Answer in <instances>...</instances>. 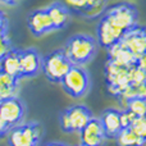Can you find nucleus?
<instances>
[{"label": "nucleus", "mask_w": 146, "mask_h": 146, "mask_svg": "<svg viewBox=\"0 0 146 146\" xmlns=\"http://www.w3.org/2000/svg\"><path fill=\"white\" fill-rule=\"evenodd\" d=\"M63 51L72 66L85 67L98 51V41L90 35L78 33L67 41Z\"/></svg>", "instance_id": "1"}, {"label": "nucleus", "mask_w": 146, "mask_h": 146, "mask_svg": "<svg viewBox=\"0 0 146 146\" xmlns=\"http://www.w3.org/2000/svg\"><path fill=\"white\" fill-rule=\"evenodd\" d=\"M42 127L37 122L19 123L9 129L8 146H38L42 139Z\"/></svg>", "instance_id": "2"}, {"label": "nucleus", "mask_w": 146, "mask_h": 146, "mask_svg": "<svg viewBox=\"0 0 146 146\" xmlns=\"http://www.w3.org/2000/svg\"><path fill=\"white\" fill-rule=\"evenodd\" d=\"M71 67L72 63L66 56L63 49H58L46 54L41 60V71L50 82L54 83H60Z\"/></svg>", "instance_id": "3"}, {"label": "nucleus", "mask_w": 146, "mask_h": 146, "mask_svg": "<svg viewBox=\"0 0 146 146\" xmlns=\"http://www.w3.org/2000/svg\"><path fill=\"white\" fill-rule=\"evenodd\" d=\"M103 17L123 32L137 25L139 13L131 3H118L104 10Z\"/></svg>", "instance_id": "4"}, {"label": "nucleus", "mask_w": 146, "mask_h": 146, "mask_svg": "<svg viewBox=\"0 0 146 146\" xmlns=\"http://www.w3.org/2000/svg\"><path fill=\"white\" fill-rule=\"evenodd\" d=\"M92 111L85 105H73L63 110L59 115V124L63 132H80L92 118Z\"/></svg>", "instance_id": "5"}, {"label": "nucleus", "mask_w": 146, "mask_h": 146, "mask_svg": "<svg viewBox=\"0 0 146 146\" xmlns=\"http://www.w3.org/2000/svg\"><path fill=\"white\" fill-rule=\"evenodd\" d=\"M63 90L74 99L82 98L90 87V76L85 67L72 66L62 80Z\"/></svg>", "instance_id": "6"}, {"label": "nucleus", "mask_w": 146, "mask_h": 146, "mask_svg": "<svg viewBox=\"0 0 146 146\" xmlns=\"http://www.w3.org/2000/svg\"><path fill=\"white\" fill-rule=\"evenodd\" d=\"M25 114L26 106L23 101L17 96L0 101V118L9 127V129L17 124L22 123Z\"/></svg>", "instance_id": "7"}, {"label": "nucleus", "mask_w": 146, "mask_h": 146, "mask_svg": "<svg viewBox=\"0 0 146 146\" xmlns=\"http://www.w3.org/2000/svg\"><path fill=\"white\" fill-rule=\"evenodd\" d=\"M119 45L128 50L135 58H141L146 53V33L142 26H135L123 33Z\"/></svg>", "instance_id": "8"}, {"label": "nucleus", "mask_w": 146, "mask_h": 146, "mask_svg": "<svg viewBox=\"0 0 146 146\" xmlns=\"http://www.w3.org/2000/svg\"><path fill=\"white\" fill-rule=\"evenodd\" d=\"M78 133H80V146H104L108 140L100 119L95 117H92L91 121Z\"/></svg>", "instance_id": "9"}, {"label": "nucleus", "mask_w": 146, "mask_h": 146, "mask_svg": "<svg viewBox=\"0 0 146 146\" xmlns=\"http://www.w3.org/2000/svg\"><path fill=\"white\" fill-rule=\"evenodd\" d=\"M41 60L42 56L37 49L28 48L25 50H19L21 77L30 78L37 76L41 71Z\"/></svg>", "instance_id": "10"}, {"label": "nucleus", "mask_w": 146, "mask_h": 146, "mask_svg": "<svg viewBox=\"0 0 146 146\" xmlns=\"http://www.w3.org/2000/svg\"><path fill=\"white\" fill-rule=\"evenodd\" d=\"M123 33V31L111 25L106 18L101 17L98 25V45L103 46L104 49L111 48L113 45L119 42Z\"/></svg>", "instance_id": "11"}, {"label": "nucleus", "mask_w": 146, "mask_h": 146, "mask_svg": "<svg viewBox=\"0 0 146 146\" xmlns=\"http://www.w3.org/2000/svg\"><path fill=\"white\" fill-rule=\"evenodd\" d=\"M27 26L31 33L36 37H41V36L54 31L51 21L45 9H37L31 12L27 17Z\"/></svg>", "instance_id": "12"}, {"label": "nucleus", "mask_w": 146, "mask_h": 146, "mask_svg": "<svg viewBox=\"0 0 146 146\" xmlns=\"http://www.w3.org/2000/svg\"><path fill=\"white\" fill-rule=\"evenodd\" d=\"M45 10L51 21L54 31L66 28L71 21V10H69L68 5L62 1L51 3L48 8H45Z\"/></svg>", "instance_id": "13"}, {"label": "nucleus", "mask_w": 146, "mask_h": 146, "mask_svg": "<svg viewBox=\"0 0 146 146\" xmlns=\"http://www.w3.org/2000/svg\"><path fill=\"white\" fill-rule=\"evenodd\" d=\"M67 3L76 13L94 18L104 13L106 0H67Z\"/></svg>", "instance_id": "14"}, {"label": "nucleus", "mask_w": 146, "mask_h": 146, "mask_svg": "<svg viewBox=\"0 0 146 146\" xmlns=\"http://www.w3.org/2000/svg\"><path fill=\"white\" fill-rule=\"evenodd\" d=\"M101 126L104 128L106 139H115L117 135L121 132V119H119V110L115 108H109L103 111L100 118Z\"/></svg>", "instance_id": "15"}, {"label": "nucleus", "mask_w": 146, "mask_h": 146, "mask_svg": "<svg viewBox=\"0 0 146 146\" xmlns=\"http://www.w3.org/2000/svg\"><path fill=\"white\" fill-rule=\"evenodd\" d=\"M108 50V56L109 62H113L117 66L124 67V68H129L132 66H136L137 58H135L128 50L121 46L119 44H115L111 48L106 49Z\"/></svg>", "instance_id": "16"}, {"label": "nucleus", "mask_w": 146, "mask_h": 146, "mask_svg": "<svg viewBox=\"0 0 146 146\" xmlns=\"http://www.w3.org/2000/svg\"><path fill=\"white\" fill-rule=\"evenodd\" d=\"M0 69L12 77L21 80V66H19V50L13 48L4 58L0 60Z\"/></svg>", "instance_id": "17"}, {"label": "nucleus", "mask_w": 146, "mask_h": 146, "mask_svg": "<svg viewBox=\"0 0 146 146\" xmlns=\"http://www.w3.org/2000/svg\"><path fill=\"white\" fill-rule=\"evenodd\" d=\"M18 83H19V80L7 74L0 69V101L17 95Z\"/></svg>", "instance_id": "18"}, {"label": "nucleus", "mask_w": 146, "mask_h": 146, "mask_svg": "<svg viewBox=\"0 0 146 146\" xmlns=\"http://www.w3.org/2000/svg\"><path fill=\"white\" fill-rule=\"evenodd\" d=\"M114 140L117 146H145L146 142V139L140 137L129 128H122Z\"/></svg>", "instance_id": "19"}, {"label": "nucleus", "mask_w": 146, "mask_h": 146, "mask_svg": "<svg viewBox=\"0 0 146 146\" xmlns=\"http://www.w3.org/2000/svg\"><path fill=\"white\" fill-rule=\"evenodd\" d=\"M124 109H127V110H129L131 113H133L136 117H145V110H146L145 98L128 99V100H126Z\"/></svg>", "instance_id": "20"}, {"label": "nucleus", "mask_w": 146, "mask_h": 146, "mask_svg": "<svg viewBox=\"0 0 146 146\" xmlns=\"http://www.w3.org/2000/svg\"><path fill=\"white\" fill-rule=\"evenodd\" d=\"M132 132L139 135L140 137L146 139V119L145 117H136L128 127Z\"/></svg>", "instance_id": "21"}, {"label": "nucleus", "mask_w": 146, "mask_h": 146, "mask_svg": "<svg viewBox=\"0 0 146 146\" xmlns=\"http://www.w3.org/2000/svg\"><path fill=\"white\" fill-rule=\"evenodd\" d=\"M12 49H13V45H12V41H10L9 36L8 35L0 36V60H1Z\"/></svg>", "instance_id": "22"}, {"label": "nucleus", "mask_w": 146, "mask_h": 146, "mask_svg": "<svg viewBox=\"0 0 146 146\" xmlns=\"http://www.w3.org/2000/svg\"><path fill=\"white\" fill-rule=\"evenodd\" d=\"M136 118L133 113H131L127 109H123V110H119V119H121V126L122 128H128L129 124L133 122V119Z\"/></svg>", "instance_id": "23"}, {"label": "nucleus", "mask_w": 146, "mask_h": 146, "mask_svg": "<svg viewBox=\"0 0 146 146\" xmlns=\"http://www.w3.org/2000/svg\"><path fill=\"white\" fill-rule=\"evenodd\" d=\"M8 31H9V19L7 14L3 10H0V36L8 35Z\"/></svg>", "instance_id": "24"}, {"label": "nucleus", "mask_w": 146, "mask_h": 146, "mask_svg": "<svg viewBox=\"0 0 146 146\" xmlns=\"http://www.w3.org/2000/svg\"><path fill=\"white\" fill-rule=\"evenodd\" d=\"M8 132H9V127H8L7 124L1 121V118H0V137L7 136Z\"/></svg>", "instance_id": "25"}, {"label": "nucleus", "mask_w": 146, "mask_h": 146, "mask_svg": "<svg viewBox=\"0 0 146 146\" xmlns=\"http://www.w3.org/2000/svg\"><path fill=\"white\" fill-rule=\"evenodd\" d=\"M19 1H22V0H0V3L7 5H17Z\"/></svg>", "instance_id": "26"}, {"label": "nucleus", "mask_w": 146, "mask_h": 146, "mask_svg": "<svg viewBox=\"0 0 146 146\" xmlns=\"http://www.w3.org/2000/svg\"><path fill=\"white\" fill-rule=\"evenodd\" d=\"M44 146H69V145L64 144V142H58V141H53V142H48V144H45Z\"/></svg>", "instance_id": "27"}, {"label": "nucleus", "mask_w": 146, "mask_h": 146, "mask_svg": "<svg viewBox=\"0 0 146 146\" xmlns=\"http://www.w3.org/2000/svg\"><path fill=\"white\" fill-rule=\"evenodd\" d=\"M78 146H80V145H78Z\"/></svg>", "instance_id": "28"}]
</instances>
